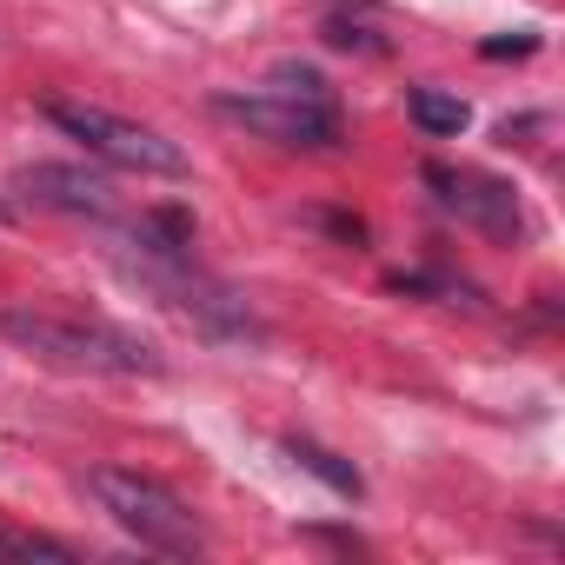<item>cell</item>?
<instances>
[{
	"instance_id": "52a82bcc",
	"label": "cell",
	"mask_w": 565,
	"mask_h": 565,
	"mask_svg": "<svg viewBox=\"0 0 565 565\" xmlns=\"http://www.w3.org/2000/svg\"><path fill=\"white\" fill-rule=\"evenodd\" d=\"M406 114H413V127L419 134H433V140H459L466 134V100L459 94H439V87H413L406 94Z\"/></svg>"
},
{
	"instance_id": "30bf717a",
	"label": "cell",
	"mask_w": 565,
	"mask_h": 565,
	"mask_svg": "<svg viewBox=\"0 0 565 565\" xmlns=\"http://www.w3.org/2000/svg\"><path fill=\"white\" fill-rule=\"evenodd\" d=\"M266 87H273V94H287V100H313V107H333V87H327L313 67H300V61H279V67L266 74Z\"/></svg>"
},
{
	"instance_id": "8992f818",
	"label": "cell",
	"mask_w": 565,
	"mask_h": 565,
	"mask_svg": "<svg viewBox=\"0 0 565 565\" xmlns=\"http://www.w3.org/2000/svg\"><path fill=\"white\" fill-rule=\"evenodd\" d=\"M14 193L28 206H47V213H74V220H107L114 213V186L87 167H54V160H34L14 173Z\"/></svg>"
},
{
	"instance_id": "3957f363",
	"label": "cell",
	"mask_w": 565,
	"mask_h": 565,
	"mask_svg": "<svg viewBox=\"0 0 565 565\" xmlns=\"http://www.w3.org/2000/svg\"><path fill=\"white\" fill-rule=\"evenodd\" d=\"M41 120L61 127L67 140H81L94 160H114V167H127V173H167V180L186 173V153H180L167 134H153V127H140V120H120V114H107V107H94V100H47Z\"/></svg>"
},
{
	"instance_id": "8fae6325",
	"label": "cell",
	"mask_w": 565,
	"mask_h": 565,
	"mask_svg": "<svg viewBox=\"0 0 565 565\" xmlns=\"http://www.w3.org/2000/svg\"><path fill=\"white\" fill-rule=\"evenodd\" d=\"M320 34H327V47H340V54H380V41H373L360 21H347V14H333Z\"/></svg>"
},
{
	"instance_id": "ba28073f",
	"label": "cell",
	"mask_w": 565,
	"mask_h": 565,
	"mask_svg": "<svg viewBox=\"0 0 565 565\" xmlns=\"http://www.w3.org/2000/svg\"><path fill=\"white\" fill-rule=\"evenodd\" d=\"M287 452H294V459H300L313 479H327L340 499H360V492H366V479H360V472H353L340 452H327V446H313V439H287Z\"/></svg>"
},
{
	"instance_id": "277c9868",
	"label": "cell",
	"mask_w": 565,
	"mask_h": 565,
	"mask_svg": "<svg viewBox=\"0 0 565 565\" xmlns=\"http://www.w3.org/2000/svg\"><path fill=\"white\" fill-rule=\"evenodd\" d=\"M213 114L233 120V127H246V134H259V140H273V147H307V153H320V147L340 140V107L287 100V94H273V87H259V94H220Z\"/></svg>"
},
{
	"instance_id": "5b68a950",
	"label": "cell",
	"mask_w": 565,
	"mask_h": 565,
	"mask_svg": "<svg viewBox=\"0 0 565 565\" xmlns=\"http://www.w3.org/2000/svg\"><path fill=\"white\" fill-rule=\"evenodd\" d=\"M426 186L439 193L446 213H459L466 226H479L486 239H519L525 233V213H519V193L492 173H472V167H426Z\"/></svg>"
},
{
	"instance_id": "7a4b0ae2",
	"label": "cell",
	"mask_w": 565,
	"mask_h": 565,
	"mask_svg": "<svg viewBox=\"0 0 565 565\" xmlns=\"http://www.w3.org/2000/svg\"><path fill=\"white\" fill-rule=\"evenodd\" d=\"M87 492L100 499V512L127 532V539H140L147 552H167V558H200V525H193V512L160 486V479H147V472H120V466H94L87 472Z\"/></svg>"
},
{
	"instance_id": "4fadbf2b",
	"label": "cell",
	"mask_w": 565,
	"mask_h": 565,
	"mask_svg": "<svg viewBox=\"0 0 565 565\" xmlns=\"http://www.w3.org/2000/svg\"><path fill=\"white\" fill-rule=\"evenodd\" d=\"M0 220H8V200H0Z\"/></svg>"
},
{
	"instance_id": "7c38bea8",
	"label": "cell",
	"mask_w": 565,
	"mask_h": 565,
	"mask_svg": "<svg viewBox=\"0 0 565 565\" xmlns=\"http://www.w3.org/2000/svg\"><path fill=\"white\" fill-rule=\"evenodd\" d=\"M532 47H539V34H512V41H486L479 54L486 61H512V54H532Z\"/></svg>"
},
{
	"instance_id": "6da1fadb",
	"label": "cell",
	"mask_w": 565,
	"mask_h": 565,
	"mask_svg": "<svg viewBox=\"0 0 565 565\" xmlns=\"http://www.w3.org/2000/svg\"><path fill=\"white\" fill-rule=\"evenodd\" d=\"M0 340H14L34 360L54 366H87V373H160V353L107 320H74V313H34V307H8L0 313Z\"/></svg>"
},
{
	"instance_id": "9c48e42d",
	"label": "cell",
	"mask_w": 565,
	"mask_h": 565,
	"mask_svg": "<svg viewBox=\"0 0 565 565\" xmlns=\"http://www.w3.org/2000/svg\"><path fill=\"white\" fill-rule=\"evenodd\" d=\"M0 558H47V565H74L81 552L67 539H47V532H14V525H0Z\"/></svg>"
}]
</instances>
